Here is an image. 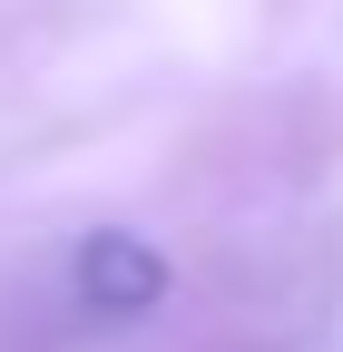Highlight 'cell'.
Segmentation results:
<instances>
[{
	"mask_svg": "<svg viewBox=\"0 0 343 352\" xmlns=\"http://www.w3.org/2000/svg\"><path fill=\"white\" fill-rule=\"evenodd\" d=\"M79 294H89L98 314H147L167 294V254L138 245V235H89L79 245Z\"/></svg>",
	"mask_w": 343,
	"mask_h": 352,
	"instance_id": "1",
	"label": "cell"
}]
</instances>
